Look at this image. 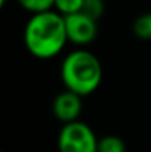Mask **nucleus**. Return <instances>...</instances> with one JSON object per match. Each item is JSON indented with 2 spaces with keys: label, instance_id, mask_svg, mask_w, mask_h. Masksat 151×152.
<instances>
[{
  "label": "nucleus",
  "instance_id": "f257e3e1",
  "mask_svg": "<svg viewBox=\"0 0 151 152\" xmlns=\"http://www.w3.org/2000/svg\"><path fill=\"white\" fill-rule=\"evenodd\" d=\"M26 50L39 60L57 57L68 42L65 18L55 10L31 15L23 32Z\"/></svg>",
  "mask_w": 151,
  "mask_h": 152
},
{
  "label": "nucleus",
  "instance_id": "f03ea898",
  "mask_svg": "<svg viewBox=\"0 0 151 152\" xmlns=\"http://www.w3.org/2000/svg\"><path fill=\"white\" fill-rule=\"evenodd\" d=\"M60 78L68 91L85 97L99 88L102 81V65L88 50H73L63 58Z\"/></svg>",
  "mask_w": 151,
  "mask_h": 152
},
{
  "label": "nucleus",
  "instance_id": "7ed1b4c3",
  "mask_svg": "<svg viewBox=\"0 0 151 152\" xmlns=\"http://www.w3.org/2000/svg\"><path fill=\"white\" fill-rule=\"evenodd\" d=\"M98 137L86 123L77 120L65 123L59 133V152H98Z\"/></svg>",
  "mask_w": 151,
  "mask_h": 152
},
{
  "label": "nucleus",
  "instance_id": "20e7f679",
  "mask_svg": "<svg viewBox=\"0 0 151 152\" xmlns=\"http://www.w3.org/2000/svg\"><path fill=\"white\" fill-rule=\"evenodd\" d=\"M65 18L68 42L77 45H88L98 36V21L85 15L83 12L73 13Z\"/></svg>",
  "mask_w": 151,
  "mask_h": 152
},
{
  "label": "nucleus",
  "instance_id": "39448f33",
  "mask_svg": "<svg viewBox=\"0 0 151 152\" xmlns=\"http://www.w3.org/2000/svg\"><path fill=\"white\" fill-rule=\"evenodd\" d=\"M83 110V102L81 96L65 89L63 92L57 94V97L52 102V113L57 120L62 123H71L77 121Z\"/></svg>",
  "mask_w": 151,
  "mask_h": 152
},
{
  "label": "nucleus",
  "instance_id": "423d86ee",
  "mask_svg": "<svg viewBox=\"0 0 151 152\" xmlns=\"http://www.w3.org/2000/svg\"><path fill=\"white\" fill-rule=\"evenodd\" d=\"M133 34L140 41H151V13L140 15L132 24Z\"/></svg>",
  "mask_w": 151,
  "mask_h": 152
},
{
  "label": "nucleus",
  "instance_id": "0eeeda50",
  "mask_svg": "<svg viewBox=\"0 0 151 152\" xmlns=\"http://www.w3.org/2000/svg\"><path fill=\"white\" fill-rule=\"evenodd\" d=\"M98 152H127V146L122 137L107 134L98 141Z\"/></svg>",
  "mask_w": 151,
  "mask_h": 152
},
{
  "label": "nucleus",
  "instance_id": "6e6552de",
  "mask_svg": "<svg viewBox=\"0 0 151 152\" xmlns=\"http://www.w3.org/2000/svg\"><path fill=\"white\" fill-rule=\"evenodd\" d=\"M18 3L31 15H36V13L50 12L55 5V0H18Z\"/></svg>",
  "mask_w": 151,
  "mask_h": 152
},
{
  "label": "nucleus",
  "instance_id": "1a4fd4ad",
  "mask_svg": "<svg viewBox=\"0 0 151 152\" xmlns=\"http://www.w3.org/2000/svg\"><path fill=\"white\" fill-rule=\"evenodd\" d=\"M83 3H85V0H55L54 10L57 13H60L62 16H68V15L81 12Z\"/></svg>",
  "mask_w": 151,
  "mask_h": 152
},
{
  "label": "nucleus",
  "instance_id": "9d476101",
  "mask_svg": "<svg viewBox=\"0 0 151 152\" xmlns=\"http://www.w3.org/2000/svg\"><path fill=\"white\" fill-rule=\"evenodd\" d=\"M104 8H106L104 0H85L81 12L85 15H88L89 18H93V20L99 21L101 16L104 15Z\"/></svg>",
  "mask_w": 151,
  "mask_h": 152
},
{
  "label": "nucleus",
  "instance_id": "9b49d317",
  "mask_svg": "<svg viewBox=\"0 0 151 152\" xmlns=\"http://www.w3.org/2000/svg\"><path fill=\"white\" fill-rule=\"evenodd\" d=\"M5 5V0H0V7H3Z\"/></svg>",
  "mask_w": 151,
  "mask_h": 152
}]
</instances>
